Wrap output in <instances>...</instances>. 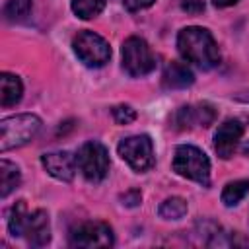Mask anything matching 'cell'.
<instances>
[{"instance_id":"obj_1","label":"cell","mask_w":249,"mask_h":249,"mask_svg":"<svg viewBox=\"0 0 249 249\" xmlns=\"http://www.w3.org/2000/svg\"><path fill=\"white\" fill-rule=\"evenodd\" d=\"M177 49L187 62L198 66L200 70H210L220 62L218 45L204 27L191 25L181 29L177 35Z\"/></svg>"},{"instance_id":"obj_2","label":"cell","mask_w":249,"mask_h":249,"mask_svg":"<svg viewBox=\"0 0 249 249\" xmlns=\"http://www.w3.org/2000/svg\"><path fill=\"white\" fill-rule=\"evenodd\" d=\"M41 128V119L31 113L6 117L0 123V150L8 152L33 140Z\"/></svg>"},{"instance_id":"obj_3","label":"cell","mask_w":249,"mask_h":249,"mask_svg":"<svg viewBox=\"0 0 249 249\" xmlns=\"http://www.w3.org/2000/svg\"><path fill=\"white\" fill-rule=\"evenodd\" d=\"M173 171L185 179L196 181L204 187L210 183V161L202 150L191 144H181L175 148L173 156Z\"/></svg>"},{"instance_id":"obj_4","label":"cell","mask_w":249,"mask_h":249,"mask_svg":"<svg viewBox=\"0 0 249 249\" xmlns=\"http://www.w3.org/2000/svg\"><path fill=\"white\" fill-rule=\"evenodd\" d=\"M76 160H78V167L82 171V175L89 181V183H99L105 179L107 171H109V152L107 148L101 144V142H86L78 154H76Z\"/></svg>"},{"instance_id":"obj_5","label":"cell","mask_w":249,"mask_h":249,"mask_svg":"<svg viewBox=\"0 0 249 249\" xmlns=\"http://www.w3.org/2000/svg\"><path fill=\"white\" fill-rule=\"evenodd\" d=\"M72 47H74L76 56L89 68H99L111 58L109 43L93 31H80L74 37Z\"/></svg>"},{"instance_id":"obj_6","label":"cell","mask_w":249,"mask_h":249,"mask_svg":"<svg viewBox=\"0 0 249 249\" xmlns=\"http://www.w3.org/2000/svg\"><path fill=\"white\" fill-rule=\"evenodd\" d=\"M123 68L134 78L146 76L156 68V58L144 39L128 37L123 43Z\"/></svg>"},{"instance_id":"obj_7","label":"cell","mask_w":249,"mask_h":249,"mask_svg":"<svg viewBox=\"0 0 249 249\" xmlns=\"http://www.w3.org/2000/svg\"><path fill=\"white\" fill-rule=\"evenodd\" d=\"M117 152L134 171H148L154 165V146L150 136L146 134L128 136L121 140Z\"/></svg>"},{"instance_id":"obj_8","label":"cell","mask_w":249,"mask_h":249,"mask_svg":"<svg viewBox=\"0 0 249 249\" xmlns=\"http://www.w3.org/2000/svg\"><path fill=\"white\" fill-rule=\"evenodd\" d=\"M113 241V230L105 222H84L72 228L68 235V243L72 247H111Z\"/></svg>"},{"instance_id":"obj_9","label":"cell","mask_w":249,"mask_h":249,"mask_svg":"<svg viewBox=\"0 0 249 249\" xmlns=\"http://www.w3.org/2000/svg\"><path fill=\"white\" fill-rule=\"evenodd\" d=\"M241 136H243V124L237 119L224 121L218 126L216 134H214V150H216V154L222 160L231 158V154H233L237 142L241 140Z\"/></svg>"},{"instance_id":"obj_10","label":"cell","mask_w":249,"mask_h":249,"mask_svg":"<svg viewBox=\"0 0 249 249\" xmlns=\"http://www.w3.org/2000/svg\"><path fill=\"white\" fill-rule=\"evenodd\" d=\"M216 119V111L212 105L208 103H200V105H185L181 107L175 117H173V123L179 130H185V128H191L195 124L198 126H210Z\"/></svg>"},{"instance_id":"obj_11","label":"cell","mask_w":249,"mask_h":249,"mask_svg":"<svg viewBox=\"0 0 249 249\" xmlns=\"http://www.w3.org/2000/svg\"><path fill=\"white\" fill-rule=\"evenodd\" d=\"M41 163L49 175L58 181H72L78 169V160L70 152H51L41 156Z\"/></svg>"},{"instance_id":"obj_12","label":"cell","mask_w":249,"mask_h":249,"mask_svg":"<svg viewBox=\"0 0 249 249\" xmlns=\"http://www.w3.org/2000/svg\"><path fill=\"white\" fill-rule=\"evenodd\" d=\"M23 235L29 245L33 247H43L51 239V226H49V216L45 210H33L27 212L25 216V226H23Z\"/></svg>"},{"instance_id":"obj_13","label":"cell","mask_w":249,"mask_h":249,"mask_svg":"<svg viewBox=\"0 0 249 249\" xmlns=\"http://www.w3.org/2000/svg\"><path fill=\"white\" fill-rule=\"evenodd\" d=\"M161 82L169 89H183V88H189L195 82V76H193V72H191V68L187 64H183V62H171L165 68Z\"/></svg>"},{"instance_id":"obj_14","label":"cell","mask_w":249,"mask_h":249,"mask_svg":"<svg viewBox=\"0 0 249 249\" xmlns=\"http://www.w3.org/2000/svg\"><path fill=\"white\" fill-rule=\"evenodd\" d=\"M23 93V86L21 80L14 74L4 72L0 76V105L2 107H12L21 99Z\"/></svg>"},{"instance_id":"obj_15","label":"cell","mask_w":249,"mask_h":249,"mask_svg":"<svg viewBox=\"0 0 249 249\" xmlns=\"http://www.w3.org/2000/svg\"><path fill=\"white\" fill-rule=\"evenodd\" d=\"M19 181H21V175L18 165L8 160H2L0 161V196L6 198L14 189H18Z\"/></svg>"},{"instance_id":"obj_16","label":"cell","mask_w":249,"mask_h":249,"mask_svg":"<svg viewBox=\"0 0 249 249\" xmlns=\"http://www.w3.org/2000/svg\"><path fill=\"white\" fill-rule=\"evenodd\" d=\"M249 193V181L247 179H237V181H231L224 187L222 191V202L226 206H235L239 200L245 198V195Z\"/></svg>"},{"instance_id":"obj_17","label":"cell","mask_w":249,"mask_h":249,"mask_svg":"<svg viewBox=\"0 0 249 249\" xmlns=\"http://www.w3.org/2000/svg\"><path fill=\"white\" fill-rule=\"evenodd\" d=\"M160 216L165 218V220H181L185 214H187V200L181 198V196H171V198H165L161 204H160Z\"/></svg>"},{"instance_id":"obj_18","label":"cell","mask_w":249,"mask_h":249,"mask_svg":"<svg viewBox=\"0 0 249 249\" xmlns=\"http://www.w3.org/2000/svg\"><path fill=\"white\" fill-rule=\"evenodd\" d=\"M25 216H27V208L23 200H18L10 212H8V230L14 237L23 235V226H25Z\"/></svg>"},{"instance_id":"obj_19","label":"cell","mask_w":249,"mask_h":249,"mask_svg":"<svg viewBox=\"0 0 249 249\" xmlns=\"http://www.w3.org/2000/svg\"><path fill=\"white\" fill-rule=\"evenodd\" d=\"M103 8L105 0H72V12L82 19L95 18Z\"/></svg>"},{"instance_id":"obj_20","label":"cell","mask_w":249,"mask_h":249,"mask_svg":"<svg viewBox=\"0 0 249 249\" xmlns=\"http://www.w3.org/2000/svg\"><path fill=\"white\" fill-rule=\"evenodd\" d=\"M29 10H31V0H8L4 6V16L6 19L16 21V19L25 18Z\"/></svg>"},{"instance_id":"obj_21","label":"cell","mask_w":249,"mask_h":249,"mask_svg":"<svg viewBox=\"0 0 249 249\" xmlns=\"http://www.w3.org/2000/svg\"><path fill=\"white\" fill-rule=\"evenodd\" d=\"M113 119L119 124H128L136 119V111L130 105H117V107H113Z\"/></svg>"},{"instance_id":"obj_22","label":"cell","mask_w":249,"mask_h":249,"mask_svg":"<svg viewBox=\"0 0 249 249\" xmlns=\"http://www.w3.org/2000/svg\"><path fill=\"white\" fill-rule=\"evenodd\" d=\"M181 10L187 14H200L204 10V2L202 0H177Z\"/></svg>"},{"instance_id":"obj_23","label":"cell","mask_w":249,"mask_h":249,"mask_svg":"<svg viewBox=\"0 0 249 249\" xmlns=\"http://www.w3.org/2000/svg\"><path fill=\"white\" fill-rule=\"evenodd\" d=\"M140 198H142V195H140V191H136V189H130V191H126L124 195H121L123 204L128 206V208L138 206V204H140Z\"/></svg>"},{"instance_id":"obj_24","label":"cell","mask_w":249,"mask_h":249,"mask_svg":"<svg viewBox=\"0 0 249 249\" xmlns=\"http://www.w3.org/2000/svg\"><path fill=\"white\" fill-rule=\"evenodd\" d=\"M154 4V0H124V8L128 12H138L144 8H150Z\"/></svg>"},{"instance_id":"obj_25","label":"cell","mask_w":249,"mask_h":249,"mask_svg":"<svg viewBox=\"0 0 249 249\" xmlns=\"http://www.w3.org/2000/svg\"><path fill=\"white\" fill-rule=\"evenodd\" d=\"M239 0H212V4L214 6H218V8H228V6H233V4H237Z\"/></svg>"},{"instance_id":"obj_26","label":"cell","mask_w":249,"mask_h":249,"mask_svg":"<svg viewBox=\"0 0 249 249\" xmlns=\"http://www.w3.org/2000/svg\"><path fill=\"white\" fill-rule=\"evenodd\" d=\"M235 101H241V103H249V91H239L233 95Z\"/></svg>"}]
</instances>
